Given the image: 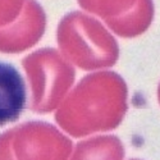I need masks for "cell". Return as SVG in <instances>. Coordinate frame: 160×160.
<instances>
[{
  "mask_svg": "<svg viewBox=\"0 0 160 160\" xmlns=\"http://www.w3.org/2000/svg\"><path fill=\"white\" fill-rule=\"evenodd\" d=\"M128 90L115 72L100 71L85 76L64 98L55 121L74 138L117 128L127 113Z\"/></svg>",
  "mask_w": 160,
  "mask_h": 160,
  "instance_id": "6da1fadb",
  "label": "cell"
},
{
  "mask_svg": "<svg viewBox=\"0 0 160 160\" xmlns=\"http://www.w3.org/2000/svg\"><path fill=\"white\" fill-rule=\"evenodd\" d=\"M57 38L62 55L83 71L110 68L118 62L119 45L114 36L82 12H71L62 18Z\"/></svg>",
  "mask_w": 160,
  "mask_h": 160,
  "instance_id": "7a4b0ae2",
  "label": "cell"
},
{
  "mask_svg": "<svg viewBox=\"0 0 160 160\" xmlns=\"http://www.w3.org/2000/svg\"><path fill=\"white\" fill-rule=\"evenodd\" d=\"M22 67L31 88L30 109L37 114L58 109L74 83L73 65L58 50L44 48L28 54Z\"/></svg>",
  "mask_w": 160,
  "mask_h": 160,
  "instance_id": "3957f363",
  "label": "cell"
},
{
  "mask_svg": "<svg viewBox=\"0 0 160 160\" xmlns=\"http://www.w3.org/2000/svg\"><path fill=\"white\" fill-rule=\"evenodd\" d=\"M16 160H68L73 143L52 124L30 121L12 128Z\"/></svg>",
  "mask_w": 160,
  "mask_h": 160,
  "instance_id": "277c9868",
  "label": "cell"
},
{
  "mask_svg": "<svg viewBox=\"0 0 160 160\" xmlns=\"http://www.w3.org/2000/svg\"><path fill=\"white\" fill-rule=\"evenodd\" d=\"M82 9L106 23L118 36L133 38L142 35L154 19L152 0H78Z\"/></svg>",
  "mask_w": 160,
  "mask_h": 160,
  "instance_id": "5b68a950",
  "label": "cell"
},
{
  "mask_svg": "<svg viewBox=\"0 0 160 160\" xmlns=\"http://www.w3.org/2000/svg\"><path fill=\"white\" fill-rule=\"evenodd\" d=\"M46 14L36 0H26L21 14L0 27V52L18 54L36 45L45 33Z\"/></svg>",
  "mask_w": 160,
  "mask_h": 160,
  "instance_id": "8992f818",
  "label": "cell"
},
{
  "mask_svg": "<svg viewBox=\"0 0 160 160\" xmlns=\"http://www.w3.org/2000/svg\"><path fill=\"white\" fill-rule=\"evenodd\" d=\"M26 85L13 64L0 60V127L18 121L26 106Z\"/></svg>",
  "mask_w": 160,
  "mask_h": 160,
  "instance_id": "52a82bcc",
  "label": "cell"
},
{
  "mask_svg": "<svg viewBox=\"0 0 160 160\" xmlns=\"http://www.w3.org/2000/svg\"><path fill=\"white\" fill-rule=\"evenodd\" d=\"M124 146L117 136L105 135L79 141L68 160H123Z\"/></svg>",
  "mask_w": 160,
  "mask_h": 160,
  "instance_id": "ba28073f",
  "label": "cell"
},
{
  "mask_svg": "<svg viewBox=\"0 0 160 160\" xmlns=\"http://www.w3.org/2000/svg\"><path fill=\"white\" fill-rule=\"evenodd\" d=\"M26 0H0V27L16 21L23 9Z\"/></svg>",
  "mask_w": 160,
  "mask_h": 160,
  "instance_id": "9c48e42d",
  "label": "cell"
},
{
  "mask_svg": "<svg viewBox=\"0 0 160 160\" xmlns=\"http://www.w3.org/2000/svg\"><path fill=\"white\" fill-rule=\"evenodd\" d=\"M0 160H16L12 148V129L0 135Z\"/></svg>",
  "mask_w": 160,
  "mask_h": 160,
  "instance_id": "30bf717a",
  "label": "cell"
},
{
  "mask_svg": "<svg viewBox=\"0 0 160 160\" xmlns=\"http://www.w3.org/2000/svg\"><path fill=\"white\" fill-rule=\"evenodd\" d=\"M158 100H159V104H160V83H159V87H158Z\"/></svg>",
  "mask_w": 160,
  "mask_h": 160,
  "instance_id": "8fae6325",
  "label": "cell"
},
{
  "mask_svg": "<svg viewBox=\"0 0 160 160\" xmlns=\"http://www.w3.org/2000/svg\"><path fill=\"white\" fill-rule=\"evenodd\" d=\"M132 160H140V159H132Z\"/></svg>",
  "mask_w": 160,
  "mask_h": 160,
  "instance_id": "7c38bea8",
  "label": "cell"
}]
</instances>
